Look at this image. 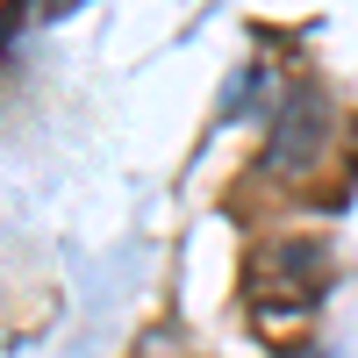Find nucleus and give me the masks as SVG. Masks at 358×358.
Listing matches in <instances>:
<instances>
[{"instance_id":"1","label":"nucleus","mask_w":358,"mask_h":358,"mask_svg":"<svg viewBox=\"0 0 358 358\" xmlns=\"http://www.w3.org/2000/svg\"><path fill=\"white\" fill-rule=\"evenodd\" d=\"M322 287H330V251H322L315 236H287V244H265L251 258V301L308 308Z\"/></svg>"},{"instance_id":"2","label":"nucleus","mask_w":358,"mask_h":358,"mask_svg":"<svg viewBox=\"0 0 358 358\" xmlns=\"http://www.w3.org/2000/svg\"><path fill=\"white\" fill-rule=\"evenodd\" d=\"M322 143H330V101L315 86H294L280 101V115H273V129H265V165L301 179V172L322 165Z\"/></svg>"},{"instance_id":"3","label":"nucleus","mask_w":358,"mask_h":358,"mask_svg":"<svg viewBox=\"0 0 358 358\" xmlns=\"http://www.w3.org/2000/svg\"><path fill=\"white\" fill-rule=\"evenodd\" d=\"M79 8V0H43V15H72Z\"/></svg>"}]
</instances>
